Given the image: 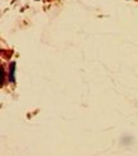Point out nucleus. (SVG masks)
<instances>
[{"label": "nucleus", "instance_id": "f257e3e1", "mask_svg": "<svg viewBox=\"0 0 138 156\" xmlns=\"http://www.w3.org/2000/svg\"><path fill=\"white\" fill-rule=\"evenodd\" d=\"M14 70H15V63H10V74H9V81L14 82Z\"/></svg>", "mask_w": 138, "mask_h": 156}]
</instances>
